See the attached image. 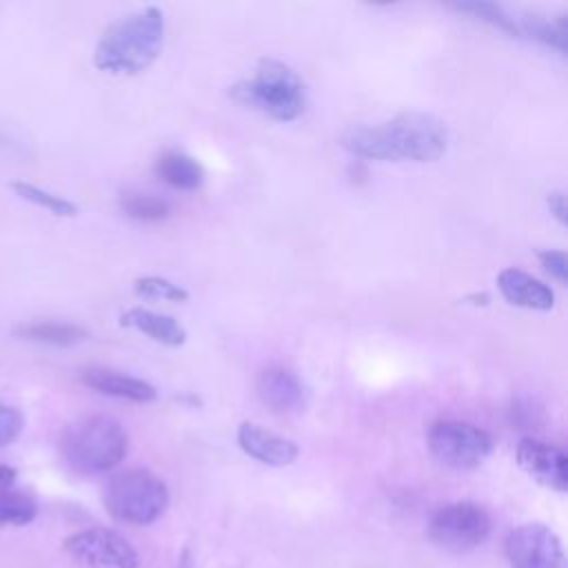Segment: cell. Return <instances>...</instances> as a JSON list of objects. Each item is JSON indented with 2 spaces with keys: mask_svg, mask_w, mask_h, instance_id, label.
Instances as JSON below:
<instances>
[{
  "mask_svg": "<svg viewBox=\"0 0 568 568\" xmlns=\"http://www.w3.org/2000/svg\"><path fill=\"white\" fill-rule=\"evenodd\" d=\"M18 335L31 342L51 344V346H71L87 337V331L75 324H62V322H36L18 328Z\"/></svg>",
  "mask_w": 568,
  "mask_h": 568,
  "instance_id": "ac0fdd59",
  "label": "cell"
},
{
  "mask_svg": "<svg viewBox=\"0 0 568 568\" xmlns=\"http://www.w3.org/2000/svg\"><path fill=\"white\" fill-rule=\"evenodd\" d=\"M448 126L419 111L399 113L375 126H355L342 144L357 158L382 162H435L448 149Z\"/></svg>",
  "mask_w": 568,
  "mask_h": 568,
  "instance_id": "6da1fadb",
  "label": "cell"
},
{
  "mask_svg": "<svg viewBox=\"0 0 568 568\" xmlns=\"http://www.w3.org/2000/svg\"><path fill=\"white\" fill-rule=\"evenodd\" d=\"M455 9L462 11V13H468L470 18H475L479 22H486V24H490V27H495V29L513 36V38H521L517 20L501 4L484 2V0H470V2H457Z\"/></svg>",
  "mask_w": 568,
  "mask_h": 568,
  "instance_id": "d6986e66",
  "label": "cell"
},
{
  "mask_svg": "<svg viewBox=\"0 0 568 568\" xmlns=\"http://www.w3.org/2000/svg\"><path fill=\"white\" fill-rule=\"evenodd\" d=\"M155 175L178 191H195L204 184V166L189 153L175 149L160 153L155 160Z\"/></svg>",
  "mask_w": 568,
  "mask_h": 568,
  "instance_id": "2e32d148",
  "label": "cell"
},
{
  "mask_svg": "<svg viewBox=\"0 0 568 568\" xmlns=\"http://www.w3.org/2000/svg\"><path fill=\"white\" fill-rule=\"evenodd\" d=\"M546 204L550 209V213L555 215V220L564 226L566 224V213H568V206H566V195L561 191H550L548 197H546Z\"/></svg>",
  "mask_w": 568,
  "mask_h": 568,
  "instance_id": "484cf974",
  "label": "cell"
},
{
  "mask_svg": "<svg viewBox=\"0 0 568 568\" xmlns=\"http://www.w3.org/2000/svg\"><path fill=\"white\" fill-rule=\"evenodd\" d=\"M133 288L140 297L146 300H166V302H186L189 291L182 288L180 284H173L166 277L160 275H144L133 282Z\"/></svg>",
  "mask_w": 568,
  "mask_h": 568,
  "instance_id": "603a6c76",
  "label": "cell"
},
{
  "mask_svg": "<svg viewBox=\"0 0 568 568\" xmlns=\"http://www.w3.org/2000/svg\"><path fill=\"white\" fill-rule=\"evenodd\" d=\"M519 31L521 38L528 36L530 40H537L550 49H557L561 55L568 51V20L566 16H557V18H544V16H526L521 18Z\"/></svg>",
  "mask_w": 568,
  "mask_h": 568,
  "instance_id": "e0dca14e",
  "label": "cell"
},
{
  "mask_svg": "<svg viewBox=\"0 0 568 568\" xmlns=\"http://www.w3.org/2000/svg\"><path fill=\"white\" fill-rule=\"evenodd\" d=\"M231 98L277 122L295 120L306 106V89L302 78L284 62L264 58L255 73L231 87Z\"/></svg>",
  "mask_w": 568,
  "mask_h": 568,
  "instance_id": "277c9868",
  "label": "cell"
},
{
  "mask_svg": "<svg viewBox=\"0 0 568 568\" xmlns=\"http://www.w3.org/2000/svg\"><path fill=\"white\" fill-rule=\"evenodd\" d=\"M13 479H16V468L0 464V490L9 488L13 484Z\"/></svg>",
  "mask_w": 568,
  "mask_h": 568,
  "instance_id": "4316f807",
  "label": "cell"
},
{
  "mask_svg": "<svg viewBox=\"0 0 568 568\" xmlns=\"http://www.w3.org/2000/svg\"><path fill=\"white\" fill-rule=\"evenodd\" d=\"M517 464L526 475L546 488L559 493L568 488V457L555 444L524 437L517 444Z\"/></svg>",
  "mask_w": 568,
  "mask_h": 568,
  "instance_id": "30bf717a",
  "label": "cell"
},
{
  "mask_svg": "<svg viewBox=\"0 0 568 568\" xmlns=\"http://www.w3.org/2000/svg\"><path fill=\"white\" fill-rule=\"evenodd\" d=\"M102 501L109 515L118 521L146 526L166 510L169 488L151 470L133 468L118 473L106 481Z\"/></svg>",
  "mask_w": 568,
  "mask_h": 568,
  "instance_id": "5b68a950",
  "label": "cell"
},
{
  "mask_svg": "<svg viewBox=\"0 0 568 568\" xmlns=\"http://www.w3.org/2000/svg\"><path fill=\"white\" fill-rule=\"evenodd\" d=\"M490 515L475 501L446 504L428 521V539L448 552L477 548L490 535Z\"/></svg>",
  "mask_w": 568,
  "mask_h": 568,
  "instance_id": "52a82bcc",
  "label": "cell"
},
{
  "mask_svg": "<svg viewBox=\"0 0 568 568\" xmlns=\"http://www.w3.org/2000/svg\"><path fill=\"white\" fill-rule=\"evenodd\" d=\"M38 515V504L13 490H0V526H24Z\"/></svg>",
  "mask_w": 568,
  "mask_h": 568,
  "instance_id": "7402d4cb",
  "label": "cell"
},
{
  "mask_svg": "<svg viewBox=\"0 0 568 568\" xmlns=\"http://www.w3.org/2000/svg\"><path fill=\"white\" fill-rule=\"evenodd\" d=\"M11 189L22 197V200H29L47 211H51L53 215H60V217H73L78 215V206L69 200H64L62 195H55L51 191H44L31 182H13Z\"/></svg>",
  "mask_w": 568,
  "mask_h": 568,
  "instance_id": "44dd1931",
  "label": "cell"
},
{
  "mask_svg": "<svg viewBox=\"0 0 568 568\" xmlns=\"http://www.w3.org/2000/svg\"><path fill=\"white\" fill-rule=\"evenodd\" d=\"M497 288L501 297L519 308L550 311L555 306V293L548 284L532 277L530 273L508 266L497 275Z\"/></svg>",
  "mask_w": 568,
  "mask_h": 568,
  "instance_id": "4fadbf2b",
  "label": "cell"
},
{
  "mask_svg": "<svg viewBox=\"0 0 568 568\" xmlns=\"http://www.w3.org/2000/svg\"><path fill=\"white\" fill-rule=\"evenodd\" d=\"M67 555L82 568H138V550L111 528H87L64 541Z\"/></svg>",
  "mask_w": 568,
  "mask_h": 568,
  "instance_id": "ba28073f",
  "label": "cell"
},
{
  "mask_svg": "<svg viewBox=\"0 0 568 568\" xmlns=\"http://www.w3.org/2000/svg\"><path fill=\"white\" fill-rule=\"evenodd\" d=\"M164 13L158 7L131 11L109 24L93 51V64L111 75H135L162 51Z\"/></svg>",
  "mask_w": 568,
  "mask_h": 568,
  "instance_id": "7a4b0ae2",
  "label": "cell"
},
{
  "mask_svg": "<svg viewBox=\"0 0 568 568\" xmlns=\"http://www.w3.org/2000/svg\"><path fill=\"white\" fill-rule=\"evenodd\" d=\"M82 382L102 395H111V397H120L138 404L158 399V390L153 384L113 368H104V366H91L82 371Z\"/></svg>",
  "mask_w": 568,
  "mask_h": 568,
  "instance_id": "5bb4252c",
  "label": "cell"
},
{
  "mask_svg": "<svg viewBox=\"0 0 568 568\" xmlns=\"http://www.w3.org/2000/svg\"><path fill=\"white\" fill-rule=\"evenodd\" d=\"M129 450L124 426L109 415H89L73 422L62 435V457L80 475L115 468Z\"/></svg>",
  "mask_w": 568,
  "mask_h": 568,
  "instance_id": "3957f363",
  "label": "cell"
},
{
  "mask_svg": "<svg viewBox=\"0 0 568 568\" xmlns=\"http://www.w3.org/2000/svg\"><path fill=\"white\" fill-rule=\"evenodd\" d=\"M22 426H24L22 413L16 406L0 402V448L11 444L20 435Z\"/></svg>",
  "mask_w": 568,
  "mask_h": 568,
  "instance_id": "cb8c5ba5",
  "label": "cell"
},
{
  "mask_svg": "<svg viewBox=\"0 0 568 568\" xmlns=\"http://www.w3.org/2000/svg\"><path fill=\"white\" fill-rule=\"evenodd\" d=\"M120 324L122 326H131L138 328L140 333L149 335L151 339L164 344V346H182L186 342V331L184 326L164 313H153L149 308H129L120 315Z\"/></svg>",
  "mask_w": 568,
  "mask_h": 568,
  "instance_id": "9a60e30c",
  "label": "cell"
},
{
  "mask_svg": "<svg viewBox=\"0 0 568 568\" xmlns=\"http://www.w3.org/2000/svg\"><path fill=\"white\" fill-rule=\"evenodd\" d=\"M510 568H564L559 537L544 524H521L506 539Z\"/></svg>",
  "mask_w": 568,
  "mask_h": 568,
  "instance_id": "9c48e42d",
  "label": "cell"
},
{
  "mask_svg": "<svg viewBox=\"0 0 568 568\" xmlns=\"http://www.w3.org/2000/svg\"><path fill=\"white\" fill-rule=\"evenodd\" d=\"M430 455L455 470L477 468L493 453V435L470 422L437 419L426 433Z\"/></svg>",
  "mask_w": 568,
  "mask_h": 568,
  "instance_id": "8992f818",
  "label": "cell"
},
{
  "mask_svg": "<svg viewBox=\"0 0 568 568\" xmlns=\"http://www.w3.org/2000/svg\"><path fill=\"white\" fill-rule=\"evenodd\" d=\"M120 206L129 217L142 222H160L171 213V204L164 197L151 193L126 191L120 195Z\"/></svg>",
  "mask_w": 568,
  "mask_h": 568,
  "instance_id": "ffe728a7",
  "label": "cell"
},
{
  "mask_svg": "<svg viewBox=\"0 0 568 568\" xmlns=\"http://www.w3.org/2000/svg\"><path fill=\"white\" fill-rule=\"evenodd\" d=\"M466 300H473V304H481V306H486L488 304V293H473V295H468Z\"/></svg>",
  "mask_w": 568,
  "mask_h": 568,
  "instance_id": "83f0119b",
  "label": "cell"
},
{
  "mask_svg": "<svg viewBox=\"0 0 568 568\" xmlns=\"http://www.w3.org/2000/svg\"><path fill=\"white\" fill-rule=\"evenodd\" d=\"M255 390L262 404H266L273 413H300L308 404V388L304 382L293 371L282 366H268L260 371Z\"/></svg>",
  "mask_w": 568,
  "mask_h": 568,
  "instance_id": "8fae6325",
  "label": "cell"
},
{
  "mask_svg": "<svg viewBox=\"0 0 568 568\" xmlns=\"http://www.w3.org/2000/svg\"><path fill=\"white\" fill-rule=\"evenodd\" d=\"M237 446L248 457L268 466H288L300 455V448L293 439L275 435L255 422H242L237 426Z\"/></svg>",
  "mask_w": 568,
  "mask_h": 568,
  "instance_id": "7c38bea8",
  "label": "cell"
},
{
  "mask_svg": "<svg viewBox=\"0 0 568 568\" xmlns=\"http://www.w3.org/2000/svg\"><path fill=\"white\" fill-rule=\"evenodd\" d=\"M539 264L548 275H552L557 282L566 284L568 282V255L564 251H539Z\"/></svg>",
  "mask_w": 568,
  "mask_h": 568,
  "instance_id": "d4e9b609",
  "label": "cell"
}]
</instances>
